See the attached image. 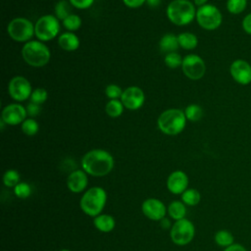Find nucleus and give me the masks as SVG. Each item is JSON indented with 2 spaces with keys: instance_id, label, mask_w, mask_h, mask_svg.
<instances>
[{
  "instance_id": "f257e3e1",
  "label": "nucleus",
  "mask_w": 251,
  "mask_h": 251,
  "mask_svg": "<svg viewBox=\"0 0 251 251\" xmlns=\"http://www.w3.org/2000/svg\"><path fill=\"white\" fill-rule=\"evenodd\" d=\"M114 158L110 152L104 149H92L81 158L82 170L92 176H104L109 175L114 168Z\"/></svg>"
},
{
  "instance_id": "f03ea898",
  "label": "nucleus",
  "mask_w": 251,
  "mask_h": 251,
  "mask_svg": "<svg viewBox=\"0 0 251 251\" xmlns=\"http://www.w3.org/2000/svg\"><path fill=\"white\" fill-rule=\"evenodd\" d=\"M196 11L189 0H173L167 7V17L176 25H186L196 19Z\"/></svg>"
},
{
  "instance_id": "7ed1b4c3",
  "label": "nucleus",
  "mask_w": 251,
  "mask_h": 251,
  "mask_svg": "<svg viewBox=\"0 0 251 251\" xmlns=\"http://www.w3.org/2000/svg\"><path fill=\"white\" fill-rule=\"evenodd\" d=\"M186 121L184 111L173 108L165 110L160 114L157 125L163 133L167 135H176L184 129Z\"/></svg>"
},
{
  "instance_id": "20e7f679",
  "label": "nucleus",
  "mask_w": 251,
  "mask_h": 251,
  "mask_svg": "<svg viewBox=\"0 0 251 251\" xmlns=\"http://www.w3.org/2000/svg\"><path fill=\"white\" fill-rule=\"evenodd\" d=\"M107 202V193L100 186L88 188L80 198L79 206L81 211L89 216L96 217L102 213Z\"/></svg>"
},
{
  "instance_id": "39448f33",
  "label": "nucleus",
  "mask_w": 251,
  "mask_h": 251,
  "mask_svg": "<svg viewBox=\"0 0 251 251\" xmlns=\"http://www.w3.org/2000/svg\"><path fill=\"white\" fill-rule=\"evenodd\" d=\"M24 61L34 68H41L48 64L51 53L46 44L39 40H30L24 44L22 48Z\"/></svg>"
},
{
  "instance_id": "423d86ee",
  "label": "nucleus",
  "mask_w": 251,
  "mask_h": 251,
  "mask_svg": "<svg viewBox=\"0 0 251 251\" xmlns=\"http://www.w3.org/2000/svg\"><path fill=\"white\" fill-rule=\"evenodd\" d=\"M196 21L203 29L216 30L223 23V14L217 6L206 4L197 9Z\"/></svg>"
},
{
  "instance_id": "0eeeda50",
  "label": "nucleus",
  "mask_w": 251,
  "mask_h": 251,
  "mask_svg": "<svg viewBox=\"0 0 251 251\" xmlns=\"http://www.w3.org/2000/svg\"><path fill=\"white\" fill-rule=\"evenodd\" d=\"M9 36L18 42H28L34 33V25L26 18H15L10 21L7 26Z\"/></svg>"
},
{
  "instance_id": "6e6552de",
  "label": "nucleus",
  "mask_w": 251,
  "mask_h": 251,
  "mask_svg": "<svg viewBox=\"0 0 251 251\" xmlns=\"http://www.w3.org/2000/svg\"><path fill=\"white\" fill-rule=\"evenodd\" d=\"M59 32L60 23L54 15H44L34 24V33L39 41L45 42L52 40Z\"/></svg>"
},
{
  "instance_id": "1a4fd4ad",
  "label": "nucleus",
  "mask_w": 251,
  "mask_h": 251,
  "mask_svg": "<svg viewBox=\"0 0 251 251\" xmlns=\"http://www.w3.org/2000/svg\"><path fill=\"white\" fill-rule=\"evenodd\" d=\"M195 235V226L191 221L184 218L175 221L171 229L170 236L172 241L178 246H184L190 243Z\"/></svg>"
},
{
  "instance_id": "9d476101",
  "label": "nucleus",
  "mask_w": 251,
  "mask_h": 251,
  "mask_svg": "<svg viewBox=\"0 0 251 251\" xmlns=\"http://www.w3.org/2000/svg\"><path fill=\"white\" fill-rule=\"evenodd\" d=\"M181 69L186 77L192 80H198L202 78L206 73V64L200 56L188 54L182 60Z\"/></svg>"
},
{
  "instance_id": "9b49d317",
  "label": "nucleus",
  "mask_w": 251,
  "mask_h": 251,
  "mask_svg": "<svg viewBox=\"0 0 251 251\" xmlns=\"http://www.w3.org/2000/svg\"><path fill=\"white\" fill-rule=\"evenodd\" d=\"M8 92L15 101L22 102L30 98L32 92L31 84L25 77L16 75L8 84Z\"/></svg>"
},
{
  "instance_id": "f8f14e48",
  "label": "nucleus",
  "mask_w": 251,
  "mask_h": 251,
  "mask_svg": "<svg viewBox=\"0 0 251 251\" xmlns=\"http://www.w3.org/2000/svg\"><path fill=\"white\" fill-rule=\"evenodd\" d=\"M231 78L240 85L251 83V64L244 59H235L229 66Z\"/></svg>"
},
{
  "instance_id": "ddd939ff",
  "label": "nucleus",
  "mask_w": 251,
  "mask_h": 251,
  "mask_svg": "<svg viewBox=\"0 0 251 251\" xmlns=\"http://www.w3.org/2000/svg\"><path fill=\"white\" fill-rule=\"evenodd\" d=\"M25 108L19 103H12L3 108L1 114V120L9 126L22 125L26 119Z\"/></svg>"
},
{
  "instance_id": "4468645a",
  "label": "nucleus",
  "mask_w": 251,
  "mask_h": 251,
  "mask_svg": "<svg viewBox=\"0 0 251 251\" xmlns=\"http://www.w3.org/2000/svg\"><path fill=\"white\" fill-rule=\"evenodd\" d=\"M143 215L152 221H161L168 213L165 204L157 198H148L141 204Z\"/></svg>"
},
{
  "instance_id": "2eb2a0df",
  "label": "nucleus",
  "mask_w": 251,
  "mask_h": 251,
  "mask_svg": "<svg viewBox=\"0 0 251 251\" xmlns=\"http://www.w3.org/2000/svg\"><path fill=\"white\" fill-rule=\"evenodd\" d=\"M121 101L125 108L128 110H137L144 104L145 95L140 87L129 86L123 91Z\"/></svg>"
},
{
  "instance_id": "dca6fc26",
  "label": "nucleus",
  "mask_w": 251,
  "mask_h": 251,
  "mask_svg": "<svg viewBox=\"0 0 251 251\" xmlns=\"http://www.w3.org/2000/svg\"><path fill=\"white\" fill-rule=\"evenodd\" d=\"M189 179L182 171H174L167 178V188L173 194H182L188 188Z\"/></svg>"
},
{
  "instance_id": "f3484780",
  "label": "nucleus",
  "mask_w": 251,
  "mask_h": 251,
  "mask_svg": "<svg viewBox=\"0 0 251 251\" xmlns=\"http://www.w3.org/2000/svg\"><path fill=\"white\" fill-rule=\"evenodd\" d=\"M88 184L87 174L83 170H75L67 177L68 189L74 193L82 192Z\"/></svg>"
},
{
  "instance_id": "a211bd4d",
  "label": "nucleus",
  "mask_w": 251,
  "mask_h": 251,
  "mask_svg": "<svg viewBox=\"0 0 251 251\" xmlns=\"http://www.w3.org/2000/svg\"><path fill=\"white\" fill-rule=\"evenodd\" d=\"M58 44L63 50L72 52L79 47V39L74 32L66 31L59 35Z\"/></svg>"
},
{
  "instance_id": "6ab92c4d",
  "label": "nucleus",
  "mask_w": 251,
  "mask_h": 251,
  "mask_svg": "<svg viewBox=\"0 0 251 251\" xmlns=\"http://www.w3.org/2000/svg\"><path fill=\"white\" fill-rule=\"evenodd\" d=\"M93 225L101 232H110L115 228L116 221L108 214H100L93 219Z\"/></svg>"
},
{
  "instance_id": "aec40b11",
  "label": "nucleus",
  "mask_w": 251,
  "mask_h": 251,
  "mask_svg": "<svg viewBox=\"0 0 251 251\" xmlns=\"http://www.w3.org/2000/svg\"><path fill=\"white\" fill-rule=\"evenodd\" d=\"M179 47L177 35L174 33L164 34L159 41V48L162 52L168 54L171 52H176Z\"/></svg>"
},
{
  "instance_id": "412c9836",
  "label": "nucleus",
  "mask_w": 251,
  "mask_h": 251,
  "mask_svg": "<svg viewBox=\"0 0 251 251\" xmlns=\"http://www.w3.org/2000/svg\"><path fill=\"white\" fill-rule=\"evenodd\" d=\"M168 214L171 219L178 221L185 218L186 215V205L180 200H175L170 203L167 208Z\"/></svg>"
},
{
  "instance_id": "4be33fe9",
  "label": "nucleus",
  "mask_w": 251,
  "mask_h": 251,
  "mask_svg": "<svg viewBox=\"0 0 251 251\" xmlns=\"http://www.w3.org/2000/svg\"><path fill=\"white\" fill-rule=\"evenodd\" d=\"M179 47L185 50H193L198 45V38L192 32H181L177 35Z\"/></svg>"
},
{
  "instance_id": "5701e85b",
  "label": "nucleus",
  "mask_w": 251,
  "mask_h": 251,
  "mask_svg": "<svg viewBox=\"0 0 251 251\" xmlns=\"http://www.w3.org/2000/svg\"><path fill=\"white\" fill-rule=\"evenodd\" d=\"M214 240L218 246L223 247L224 249L232 245L233 243H235L233 234L227 229L218 230L214 235Z\"/></svg>"
},
{
  "instance_id": "b1692460",
  "label": "nucleus",
  "mask_w": 251,
  "mask_h": 251,
  "mask_svg": "<svg viewBox=\"0 0 251 251\" xmlns=\"http://www.w3.org/2000/svg\"><path fill=\"white\" fill-rule=\"evenodd\" d=\"M72 4L70 1L67 0H60L56 3L54 7L55 11V16L59 21H64L67 17H69L72 13Z\"/></svg>"
},
{
  "instance_id": "393cba45",
  "label": "nucleus",
  "mask_w": 251,
  "mask_h": 251,
  "mask_svg": "<svg viewBox=\"0 0 251 251\" xmlns=\"http://www.w3.org/2000/svg\"><path fill=\"white\" fill-rule=\"evenodd\" d=\"M201 200V194L197 189L194 188H187L182 194H181V201L186 206H196L199 204Z\"/></svg>"
},
{
  "instance_id": "a878e982",
  "label": "nucleus",
  "mask_w": 251,
  "mask_h": 251,
  "mask_svg": "<svg viewBox=\"0 0 251 251\" xmlns=\"http://www.w3.org/2000/svg\"><path fill=\"white\" fill-rule=\"evenodd\" d=\"M124 104L119 99H111L106 104V113L111 118H118L124 112Z\"/></svg>"
},
{
  "instance_id": "bb28decb",
  "label": "nucleus",
  "mask_w": 251,
  "mask_h": 251,
  "mask_svg": "<svg viewBox=\"0 0 251 251\" xmlns=\"http://www.w3.org/2000/svg\"><path fill=\"white\" fill-rule=\"evenodd\" d=\"M248 0H226V10L231 15H240L247 9Z\"/></svg>"
},
{
  "instance_id": "cd10ccee",
  "label": "nucleus",
  "mask_w": 251,
  "mask_h": 251,
  "mask_svg": "<svg viewBox=\"0 0 251 251\" xmlns=\"http://www.w3.org/2000/svg\"><path fill=\"white\" fill-rule=\"evenodd\" d=\"M185 117L190 122H198L203 117V109L198 104H190L184 109Z\"/></svg>"
},
{
  "instance_id": "c85d7f7f",
  "label": "nucleus",
  "mask_w": 251,
  "mask_h": 251,
  "mask_svg": "<svg viewBox=\"0 0 251 251\" xmlns=\"http://www.w3.org/2000/svg\"><path fill=\"white\" fill-rule=\"evenodd\" d=\"M63 25H64V27L68 31L74 32V31L77 30L80 27V25H81V19L76 14H71L69 17H67L63 21Z\"/></svg>"
},
{
  "instance_id": "c756f323",
  "label": "nucleus",
  "mask_w": 251,
  "mask_h": 251,
  "mask_svg": "<svg viewBox=\"0 0 251 251\" xmlns=\"http://www.w3.org/2000/svg\"><path fill=\"white\" fill-rule=\"evenodd\" d=\"M20 182V174L16 170H8L3 175V183L6 187H15Z\"/></svg>"
},
{
  "instance_id": "7c9ffc66",
  "label": "nucleus",
  "mask_w": 251,
  "mask_h": 251,
  "mask_svg": "<svg viewBox=\"0 0 251 251\" xmlns=\"http://www.w3.org/2000/svg\"><path fill=\"white\" fill-rule=\"evenodd\" d=\"M21 126H22V131L28 136L35 135L39 130V126L37 122L32 118L25 119Z\"/></svg>"
},
{
  "instance_id": "2f4dec72",
  "label": "nucleus",
  "mask_w": 251,
  "mask_h": 251,
  "mask_svg": "<svg viewBox=\"0 0 251 251\" xmlns=\"http://www.w3.org/2000/svg\"><path fill=\"white\" fill-rule=\"evenodd\" d=\"M183 58L178 54L177 52H171L165 55V64L170 68V69H176L181 66Z\"/></svg>"
},
{
  "instance_id": "473e14b6",
  "label": "nucleus",
  "mask_w": 251,
  "mask_h": 251,
  "mask_svg": "<svg viewBox=\"0 0 251 251\" xmlns=\"http://www.w3.org/2000/svg\"><path fill=\"white\" fill-rule=\"evenodd\" d=\"M14 193L18 198L21 199H26L31 194V186L27 182H19L14 187Z\"/></svg>"
},
{
  "instance_id": "72a5a7b5",
  "label": "nucleus",
  "mask_w": 251,
  "mask_h": 251,
  "mask_svg": "<svg viewBox=\"0 0 251 251\" xmlns=\"http://www.w3.org/2000/svg\"><path fill=\"white\" fill-rule=\"evenodd\" d=\"M47 97H48V93L45 88H36L32 90L29 99H30V102L41 105L47 100Z\"/></svg>"
},
{
  "instance_id": "f704fd0d",
  "label": "nucleus",
  "mask_w": 251,
  "mask_h": 251,
  "mask_svg": "<svg viewBox=\"0 0 251 251\" xmlns=\"http://www.w3.org/2000/svg\"><path fill=\"white\" fill-rule=\"evenodd\" d=\"M123 89L115 84V83H111V84H108L105 88V94L106 96L111 100V99H118V98H121L122 97V94H123Z\"/></svg>"
},
{
  "instance_id": "c9c22d12",
  "label": "nucleus",
  "mask_w": 251,
  "mask_h": 251,
  "mask_svg": "<svg viewBox=\"0 0 251 251\" xmlns=\"http://www.w3.org/2000/svg\"><path fill=\"white\" fill-rule=\"evenodd\" d=\"M69 1L73 7L76 8V9H80V10L88 9L94 3V0H69Z\"/></svg>"
},
{
  "instance_id": "e433bc0d",
  "label": "nucleus",
  "mask_w": 251,
  "mask_h": 251,
  "mask_svg": "<svg viewBox=\"0 0 251 251\" xmlns=\"http://www.w3.org/2000/svg\"><path fill=\"white\" fill-rule=\"evenodd\" d=\"M25 110H26V114L29 118H34L36 116L39 115L41 109H40V105L38 104H35V103H32V102H29L26 107H25Z\"/></svg>"
},
{
  "instance_id": "4c0bfd02",
  "label": "nucleus",
  "mask_w": 251,
  "mask_h": 251,
  "mask_svg": "<svg viewBox=\"0 0 251 251\" xmlns=\"http://www.w3.org/2000/svg\"><path fill=\"white\" fill-rule=\"evenodd\" d=\"M241 26L245 33L251 35V12L247 13L243 17V19L241 21Z\"/></svg>"
},
{
  "instance_id": "58836bf2",
  "label": "nucleus",
  "mask_w": 251,
  "mask_h": 251,
  "mask_svg": "<svg viewBox=\"0 0 251 251\" xmlns=\"http://www.w3.org/2000/svg\"><path fill=\"white\" fill-rule=\"evenodd\" d=\"M123 2L126 7L135 9L141 7L146 2V0H123Z\"/></svg>"
},
{
  "instance_id": "ea45409f",
  "label": "nucleus",
  "mask_w": 251,
  "mask_h": 251,
  "mask_svg": "<svg viewBox=\"0 0 251 251\" xmlns=\"http://www.w3.org/2000/svg\"><path fill=\"white\" fill-rule=\"evenodd\" d=\"M224 251H248V250H247V249L245 248V246H243L242 244L235 242V243H233L232 245H230V246L225 248Z\"/></svg>"
},
{
  "instance_id": "a19ab883",
  "label": "nucleus",
  "mask_w": 251,
  "mask_h": 251,
  "mask_svg": "<svg viewBox=\"0 0 251 251\" xmlns=\"http://www.w3.org/2000/svg\"><path fill=\"white\" fill-rule=\"evenodd\" d=\"M160 226H161L162 228H164V229H165V228H166V229H167V228H170V229H171V227H172L173 225H172L171 221L165 217L164 219H162V220L160 221Z\"/></svg>"
},
{
  "instance_id": "79ce46f5",
  "label": "nucleus",
  "mask_w": 251,
  "mask_h": 251,
  "mask_svg": "<svg viewBox=\"0 0 251 251\" xmlns=\"http://www.w3.org/2000/svg\"><path fill=\"white\" fill-rule=\"evenodd\" d=\"M162 0H146V3L149 7H152V8H156L158 6H160Z\"/></svg>"
},
{
  "instance_id": "37998d69",
  "label": "nucleus",
  "mask_w": 251,
  "mask_h": 251,
  "mask_svg": "<svg viewBox=\"0 0 251 251\" xmlns=\"http://www.w3.org/2000/svg\"><path fill=\"white\" fill-rule=\"evenodd\" d=\"M208 1L209 0H193V4L199 8V7H202L206 4H208Z\"/></svg>"
},
{
  "instance_id": "c03bdc74",
  "label": "nucleus",
  "mask_w": 251,
  "mask_h": 251,
  "mask_svg": "<svg viewBox=\"0 0 251 251\" xmlns=\"http://www.w3.org/2000/svg\"><path fill=\"white\" fill-rule=\"evenodd\" d=\"M59 251H71V250H69V249H61Z\"/></svg>"
}]
</instances>
